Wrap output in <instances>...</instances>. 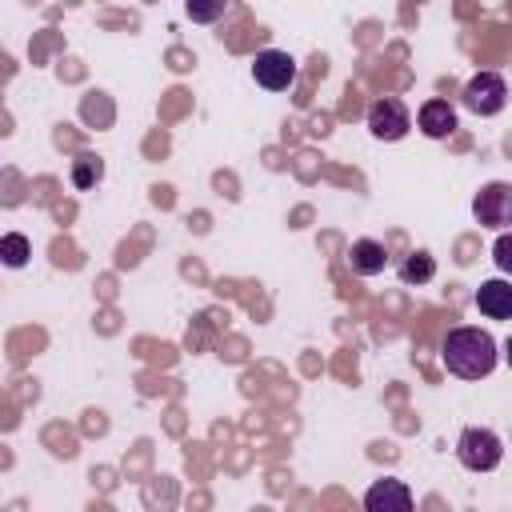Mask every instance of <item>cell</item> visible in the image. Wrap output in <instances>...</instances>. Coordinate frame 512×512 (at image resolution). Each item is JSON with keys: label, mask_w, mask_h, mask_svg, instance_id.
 Masks as SVG:
<instances>
[{"label": "cell", "mask_w": 512, "mask_h": 512, "mask_svg": "<svg viewBox=\"0 0 512 512\" xmlns=\"http://www.w3.org/2000/svg\"><path fill=\"white\" fill-rule=\"evenodd\" d=\"M440 356H444V368L452 372V376H460V380H480V376H488L492 368H496V340L484 332V328H452L448 336H444V348H440Z\"/></svg>", "instance_id": "1"}, {"label": "cell", "mask_w": 512, "mask_h": 512, "mask_svg": "<svg viewBox=\"0 0 512 512\" xmlns=\"http://www.w3.org/2000/svg\"><path fill=\"white\" fill-rule=\"evenodd\" d=\"M252 76H256L260 88H268V92H284V88L296 84V60H292L288 52H280V48H264V52H256Z\"/></svg>", "instance_id": "4"}, {"label": "cell", "mask_w": 512, "mask_h": 512, "mask_svg": "<svg viewBox=\"0 0 512 512\" xmlns=\"http://www.w3.org/2000/svg\"><path fill=\"white\" fill-rule=\"evenodd\" d=\"M436 276V260L428 252H412L404 264H400V280L404 284H428Z\"/></svg>", "instance_id": "11"}, {"label": "cell", "mask_w": 512, "mask_h": 512, "mask_svg": "<svg viewBox=\"0 0 512 512\" xmlns=\"http://www.w3.org/2000/svg\"><path fill=\"white\" fill-rule=\"evenodd\" d=\"M28 256H32V248H28V236H20V232H8V236H0V260H4L8 268H24V264H28Z\"/></svg>", "instance_id": "12"}, {"label": "cell", "mask_w": 512, "mask_h": 512, "mask_svg": "<svg viewBox=\"0 0 512 512\" xmlns=\"http://www.w3.org/2000/svg\"><path fill=\"white\" fill-rule=\"evenodd\" d=\"M368 128H372L376 140H400V136L412 128V116H408L404 100L384 96V100H376V104L368 108Z\"/></svg>", "instance_id": "5"}, {"label": "cell", "mask_w": 512, "mask_h": 512, "mask_svg": "<svg viewBox=\"0 0 512 512\" xmlns=\"http://www.w3.org/2000/svg\"><path fill=\"white\" fill-rule=\"evenodd\" d=\"M456 456L468 472H492L504 460V440L492 428H464L456 440Z\"/></svg>", "instance_id": "2"}, {"label": "cell", "mask_w": 512, "mask_h": 512, "mask_svg": "<svg viewBox=\"0 0 512 512\" xmlns=\"http://www.w3.org/2000/svg\"><path fill=\"white\" fill-rule=\"evenodd\" d=\"M348 260H352V272H356V276H376V272H384L388 252H384L380 240H352Z\"/></svg>", "instance_id": "10"}, {"label": "cell", "mask_w": 512, "mask_h": 512, "mask_svg": "<svg viewBox=\"0 0 512 512\" xmlns=\"http://www.w3.org/2000/svg\"><path fill=\"white\" fill-rule=\"evenodd\" d=\"M508 104V84L500 72H476L464 84V108L476 116H496Z\"/></svg>", "instance_id": "3"}, {"label": "cell", "mask_w": 512, "mask_h": 512, "mask_svg": "<svg viewBox=\"0 0 512 512\" xmlns=\"http://www.w3.org/2000/svg\"><path fill=\"white\" fill-rule=\"evenodd\" d=\"M416 124H420V132H424V136L444 140V136H452V132H456V108H452L448 100H424V104H420V112H416Z\"/></svg>", "instance_id": "8"}, {"label": "cell", "mask_w": 512, "mask_h": 512, "mask_svg": "<svg viewBox=\"0 0 512 512\" xmlns=\"http://www.w3.org/2000/svg\"><path fill=\"white\" fill-rule=\"evenodd\" d=\"M496 264H500L504 272L512 268V240H508V236H500V240H496Z\"/></svg>", "instance_id": "15"}, {"label": "cell", "mask_w": 512, "mask_h": 512, "mask_svg": "<svg viewBox=\"0 0 512 512\" xmlns=\"http://www.w3.org/2000/svg\"><path fill=\"white\" fill-rule=\"evenodd\" d=\"M184 12L196 24H216L228 12V0H184Z\"/></svg>", "instance_id": "13"}, {"label": "cell", "mask_w": 512, "mask_h": 512, "mask_svg": "<svg viewBox=\"0 0 512 512\" xmlns=\"http://www.w3.org/2000/svg\"><path fill=\"white\" fill-rule=\"evenodd\" d=\"M476 220L488 224V228H504L512 220V188L508 184H488L480 196H476Z\"/></svg>", "instance_id": "6"}, {"label": "cell", "mask_w": 512, "mask_h": 512, "mask_svg": "<svg viewBox=\"0 0 512 512\" xmlns=\"http://www.w3.org/2000/svg\"><path fill=\"white\" fill-rule=\"evenodd\" d=\"M364 508L368 512H408L412 508V492L404 480H376L364 492Z\"/></svg>", "instance_id": "7"}, {"label": "cell", "mask_w": 512, "mask_h": 512, "mask_svg": "<svg viewBox=\"0 0 512 512\" xmlns=\"http://www.w3.org/2000/svg\"><path fill=\"white\" fill-rule=\"evenodd\" d=\"M476 308H480L484 316H492V320H508V316H512V284H508V280H488V284H480Z\"/></svg>", "instance_id": "9"}, {"label": "cell", "mask_w": 512, "mask_h": 512, "mask_svg": "<svg viewBox=\"0 0 512 512\" xmlns=\"http://www.w3.org/2000/svg\"><path fill=\"white\" fill-rule=\"evenodd\" d=\"M100 172H104V164H100L96 156H80V160L72 164V184H76V188H92V184L100 180Z\"/></svg>", "instance_id": "14"}]
</instances>
